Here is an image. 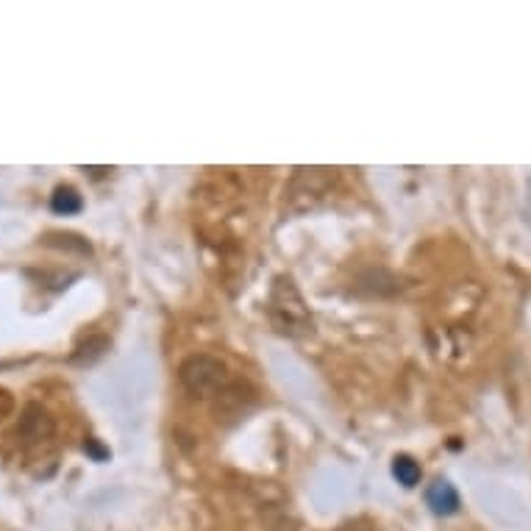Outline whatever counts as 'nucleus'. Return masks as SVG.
<instances>
[{
  "label": "nucleus",
  "instance_id": "nucleus-1",
  "mask_svg": "<svg viewBox=\"0 0 531 531\" xmlns=\"http://www.w3.org/2000/svg\"><path fill=\"white\" fill-rule=\"evenodd\" d=\"M267 318L273 328L284 337H306L312 334V315L290 275H278L270 290L267 300Z\"/></svg>",
  "mask_w": 531,
  "mask_h": 531
},
{
  "label": "nucleus",
  "instance_id": "nucleus-2",
  "mask_svg": "<svg viewBox=\"0 0 531 531\" xmlns=\"http://www.w3.org/2000/svg\"><path fill=\"white\" fill-rule=\"evenodd\" d=\"M178 381L184 384V389L195 398H212L217 396L229 381V368L226 361L209 356V353H195L189 359L181 361L178 368Z\"/></svg>",
  "mask_w": 531,
  "mask_h": 531
},
{
  "label": "nucleus",
  "instance_id": "nucleus-3",
  "mask_svg": "<svg viewBox=\"0 0 531 531\" xmlns=\"http://www.w3.org/2000/svg\"><path fill=\"white\" fill-rule=\"evenodd\" d=\"M25 442H39L45 437L53 434V421H50V414L37 406V404H28L22 417H20V431H17Z\"/></svg>",
  "mask_w": 531,
  "mask_h": 531
},
{
  "label": "nucleus",
  "instance_id": "nucleus-4",
  "mask_svg": "<svg viewBox=\"0 0 531 531\" xmlns=\"http://www.w3.org/2000/svg\"><path fill=\"white\" fill-rule=\"evenodd\" d=\"M426 501L434 515H454L459 509V492L448 482H434L426 492Z\"/></svg>",
  "mask_w": 531,
  "mask_h": 531
},
{
  "label": "nucleus",
  "instance_id": "nucleus-5",
  "mask_svg": "<svg viewBox=\"0 0 531 531\" xmlns=\"http://www.w3.org/2000/svg\"><path fill=\"white\" fill-rule=\"evenodd\" d=\"M50 209L56 214H78L83 209V198L73 187H59L50 195Z\"/></svg>",
  "mask_w": 531,
  "mask_h": 531
},
{
  "label": "nucleus",
  "instance_id": "nucleus-6",
  "mask_svg": "<svg viewBox=\"0 0 531 531\" xmlns=\"http://www.w3.org/2000/svg\"><path fill=\"white\" fill-rule=\"evenodd\" d=\"M393 476L398 479V484L414 487L417 482H421V465H417L412 457H396V462H393Z\"/></svg>",
  "mask_w": 531,
  "mask_h": 531
},
{
  "label": "nucleus",
  "instance_id": "nucleus-7",
  "mask_svg": "<svg viewBox=\"0 0 531 531\" xmlns=\"http://www.w3.org/2000/svg\"><path fill=\"white\" fill-rule=\"evenodd\" d=\"M262 523H265V531H298L295 520L282 507H265Z\"/></svg>",
  "mask_w": 531,
  "mask_h": 531
},
{
  "label": "nucleus",
  "instance_id": "nucleus-8",
  "mask_svg": "<svg viewBox=\"0 0 531 531\" xmlns=\"http://www.w3.org/2000/svg\"><path fill=\"white\" fill-rule=\"evenodd\" d=\"M337 531H373V528H370V523H368V520L356 518V520H348V523H343Z\"/></svg>",
  "mask_w": 531,
  "mask_h": 531
}]
</instances>
